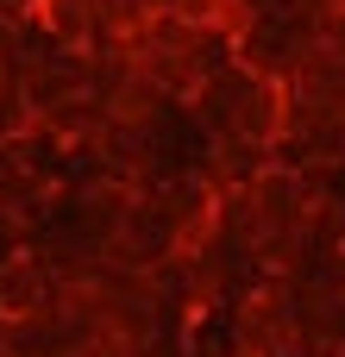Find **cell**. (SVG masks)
Returning <instances> with one entry per match:
<instances>
[{"label":"cell","instance_id":"cell-1","mask_svg":"<svg viewBox=\"0 0 345 357\" xmlns=\"http://www.w3.org/2000/svg\"><path fill=\"white\" fill-rule=\"evenodd\" d=\"M289 119H295V107H289V82L251 69V75L239 82V100H233V132H239L245 144L270 151V144L289 132Z\"/></svg>","mask_w":345,"mask_h":357}]
</instances>
